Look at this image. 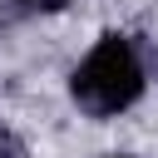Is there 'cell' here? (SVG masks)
I'll use <instances>...</instances> for the list:
<instances>
[{"mask_svg": "<svg viewBox=\"0 0 158 158\" xmlns=\"http://www.w3.org/2000/svg\"><path fill=\"white\" fill-rule=\"evenodd\" d=\"M109 158H133V153H109Z\"/></svg>", "mask_w": 158, "mask_h": 158, "instance_id": "3957f363", "label": "cell"}, {"mask_svg": "<svg viewBox=\"0 0 158 158\" xmlns=\"http://www.w3.org/2000/svg\"><path fill=\"white\" fill-rule=\"evenodd\" d=\"M25 10H54V5H64V0H20Z\"/></svg>", "mask_w": 158, "mask_h": 158, "instance_id": "7a4b0ae2", "label": "cell"}, {"mask_svg": "<svg viewBox=\"0 0 158 158\" xmlns=\"http://www.w3.org/2000/svg\"><path fill=\"white\" fill-rule=\"evenodd\" d=\"M143 59H138V44L128 35H104L74 69L69 79V94L74 104L89 114V118H114L123 114L128 104H138L143 94Z\"/></svg>", "mask_w": 158, "mask_h": 158, "instance_id": "6da1fadb", "label": "cell"}]
</instances>
